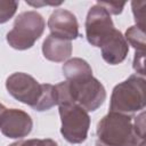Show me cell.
I'll return each mask as SVG.
<instances>
[{"label": "cell", "mask_w": 146, "mask_h": 146, "mask_svg": "<svg viewBox=\"0 0 146 146\" xmlns=\"http://www.w3.org/2000/svg\"><path fill=\"white\" fill-rule=\"evenodd\" d=\"M9 146H57V143L52 139H27L15 141Z\"/></svg>", "instance_id": "17"}, {"label": "cell", "mask_w": 146, "mask_h": 146, "mask_svg": "<svg viewBox=\"0 0 146 146\" xmlns=\"http://www.w3.org/2000/svg\"><path fill=\"white\" fill-rule=\"evenodd\" d=\"M50 34L65 40H74L79 36V24L76 17L66 9H56L48 19Z\"/></svg>", "instance_id": "9"}, {"label": "cell", "mask_w": 146, "mask_h": 146, "mask_svg": "<svg viewBox=\"0 0 146 146\" xmlns=\"http://www.w3.org/2000/svg\"><path fill=\"white\" fill-rule=\"evenodd\" d=\"M100 49L103 59L111 65L122 63L129 52L128 42L125 41L123 34L116 29L111 34V36L102 44Z\"/></svg>", "instance_id": "10"}, {"label": "cell", "mask_w": 146, "mask_h": 146, "mask_svg": "<svg viewBox=\"0 0 146 146\" xmlns=\"http://www.w3.org/2000/svg\"><path fill=\"white\" fill-rule=\"evenodd\" d=\"M146 81L143 76L130 75L123 82L116 84L112 91L110 112L125 115L143 111L146 105Z\"/></svg>", "instance_id": "2"}, {"label": "cell", "mask_w": 146, "mask_h": 146, "mask_svg": "<svg viewBox=\"0 0 146 146\" xmlns=\"http://www.w3.org/2000/svg\"><path fill=\"white\" fill-rule=\"evenodd\" d=\"M33 128L31 116L17 108H5L0 112V131L3 136L18 139L26 137Z\"/></svg>", "instance_id": "8"}, {"label": "cell", "mask_w": 146, "mask_h": 146, "mask_svg": "<svg viewBox=\"0 0 146 146\" xmlns=\"http://www.w3.org/2000/svg\"><path fill=\"white\" fill-rule=\"evenodd\" d=\"M145 112H141L138 116L135 117L133 120V128L138 137L143 140H145Z\"/></svg>", "instance_id": "19"}, {"label": "cell", "mask_w": 146, "mask_h": 146, "mask_svg": "<svg viewBox=\"0 0 146 146\" xmlns=\"http://www.w3.org/2000/svg\"><path fill=\"white\" fill-rule=\"evenodd\" d=\"M67 87L72 102L87 112L96 111L106 99L104 86L94 76L78 81H67Z\"/></svg>", "instance_id": "5"}, {"label": "cell", "mask_w": 146, "mask_h": 146, "mask_svg": "<svg viewBox=\"0 0 146 146\" xmlns=\"http://www.w3.org/2000/svg\"><path fill=\"white\" fill-rule=\"evenodd\" d=\"M44 27V19L38 11H23L15 18L13 30L7 33V42L17 50L29 49L40 39Z\"/></svg>", "instance_id": "3"}, {"label": "cell", "mask_w": 146, "mask_h": 146, "mask_svg": "<svg viewBox=\"0 0 146 146\" xmlns=\"http://www.w3.org/2000/svg\"><path fill=\"white\" fill-rule=\"evenodd\" d=\"M132 13L135 21L137 23V26L145 29V7L146 2L145 1H132Z\"/></svg>", "instance_id": "16"}, {"label": "cell", "mask_w": 146, "mask_h": 146, "mask_svg": "<svg viewBox=\"0 0 146 146\" xmlns=\"http://www.w3.org/2000/svg\"><path fill=\"white\" fill-rule=\"evenodd\" d=\"M144 60H145V52H140V51H136L135 57H133V70L139 73L140 75H145V65H144Z\"/></svg>", "instance_id": "20"}, {"label": "cell", "mask_w": 146, "mask_h": 146, "mask_svg": "<svg viewBox=\"0 0 146 146\" xmlns=\"http://www.w3.org/2000/svg\"><path fill=\"white\" fill-rule=\"evenodd\" d=\"M42 54L50 62H64L72 55V43L68 40L49 34L42 43Z\"/></svg>", "instance_id": "11"}, {"label": "cell", "mask_w": 146, "mask_h": 146, "mask_svg": "<svg viewBox=\"0 0 146 146\" xmlns=\"http://www.w3.org/2000/svg\"><path fill=\"white\" fill-rule=\"evenodd\" d=\"M130 115L110 112L97 124L99 143L106 146H145L135 131Z\"/></svg>", "instance_id": "1"}, {"label": "cell", "mask_w": 146, "mask_h": 146, "mask_svg": "<svg viewBox=\"0 0 146 146\" xmlns=\"http://www.w3.org/2000/svg\"><path fill=\"white\" fill-rule=\"evenodd\" d=\"M125 41L130 43V46H132L136 51H140V52H145V48H146V42H145V29L139 27L137 25H133L131 27H129L125 31V36H124Z\"/></svg>", "instance_id": "14"}, {"label": "cell", "mask_w": 146, "mask_h": 146, "mask_svg": "<svg viewBox=\"0 0 146 146\" xmlns=\"http://www.w3.org/2000/svg\"><path fill=\"white\" fill-rule=\"evenodd\" d=\"M63 74L66 81H78L92 76V70L84 59L71 58L63 65Z\"/></svg>", "instance_id": "12"}, {"label": "cell", "mask_w": 146, "mask_h": 146, "mask_svg": "<svg viewBox=\"0 0 146 146\" xmlns=\"http://www.w3.org/2000/svg\"><path fill=\"white\" fill-rule=\"evenodd\" d=\"M18 2L14 0H0V24L8 22L16 13Z\"/></svg>", "instance_id": "15"}, {"label": "cell", "mask_w": 146, "mask_h": 146, "mask_svg": "<svg viewBox=\"0 0 146 146\" xmlns=\"http://www.w3.org/2000/svg\"><path fill=\"white\" fill-rule=\"evenodd\" d=\"M96 146H106V145H104V144H102V143H97Z\"/></svg>", "instance_id": "22"}, {"label": "cell", "mask_w": 146, "mask_h": 146, "mask_svg": "<svg viewBox=\"0 0 146 146\" xmlns=\"http://www.w3.org/2000/svg\"><path fill=\"white\" fill-rule=\"evenodd\" d=\"M62 121L60 133L71 144H81L87 139L90 117L88 112L75 103L59 105Z\"/></svg>", "instance_id": "4"}, {"label": "cell", "mask_w": 146, "mask_h": 146, "mask_svg": "<svg viewBox=\"0 0 146 146\" xmlns=\"http://www.w3.org/2000/svg\"><path fill=\"white\" fill-rule=\"evenodd\" d=\"M41 87H42V90H41L39 102L36 103V105L33 108L39 112L48 111L51 107H54L55 105H57V96H56L55 86L49 84V83H43V84H41Z\"/></svg>", "instance_id": "13"}, {"label": "cell", "mask_w": 146, "mask_h": 146, "mask_svg": "<svg viewBox=\"0 0 146 146\" xmlns=\"http://www.w3.org/2000/svg\"><path fill=\"white\" fill-rule=\"evenodd\" d=\"M6 88L15 99L32 108H34L39 102L42 90L41 83L33 76L23 72H16L9 75L6 80Z\"/></svg>", "instance_id": "7"}, {"label": "cell", "mask_w": 146, "mask_h": 146, "mask_svg": "<svg viewBox=\"0 0 146 146\" xmlns=\"http://www.w3.org/2000/svg\"><path fill=\"white\" fill-rule=\"evenodd\" d=\"M115 27L111 15L104 7L94 5L86 18V35L88 42L94 47H102V44L111 36Z\"/></svg>", "instance_id": "6"}, {"label": "cell", "mask_w": 146, "mask_h": 146, "mask_svg": "<svg viewBox=\"0 0 146 146\" xmlns=\"http://www.w3.org/2000/svg\"><path fill=\"white\" fill-rule=\"evenodd\" d=\"M5 108H6V107H5V106H3L2 104H0V112H1L2 110H5Z\"/></svg>", "instance_id": "21"}, {"label": "cell", "mask_w": 146, "mask_h": 146, "mask_svg": "<svg viewBox=\"0 0 146 146\" xmlns=\"http://www.w3.org/2000/svg\"><path fill=\"white\" fill-rule=\"evenodd\" d=\"M98 5H100L102 7H104L106 9V11L111 15H119L122 13L125 2H106V1H97Z\"/></svg>", "instance_id": "18"}]
</instances>
